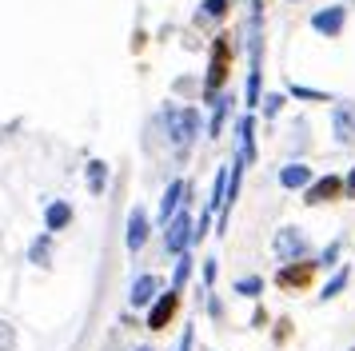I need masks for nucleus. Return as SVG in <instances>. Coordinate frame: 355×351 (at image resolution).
Segmentation results:
<instances>
[{"label":"nucleus","mask_w":355,"mask_h":351,"mask_svg":"<svg viewBox=\"0 0 355 351\" xmlns=\"http://www.w3.org/2000/svg\"><path fill=\"white\" fill-rule=\"evenodd\" d=\"M272 252H275V259H279V268H284V264H304V259H311V239L304 236V228L288 223V228L275 232Z\"/></svg>","instance_id":"f257e3e1"},{"label":"nucleus","mask_w":355,"mask_h":351,"mask_svg":"<svg viewBox=\"0 0 355 351\" xmlns=\"http://www.w3.org/2000/svg\"><path fill=\"white\" fill-rule=\"evenodd\" d=\"M227 64H232V44L220 36V40L211 44V64H208V80H204V100H208V104H216V96H220V88H224Z\"/></svg>","instance_id":"f03ea898"},{"label":"nucleus","mask_w":355,"mask_h":351,"mask_svg":"<svg viewBox=\"0 0 355 351\" xmlns=\"http://www.w3.org/2000/svg\"><path fill=\"white\" fill-rule=\"evenodd\" d=\"M192 243H196V220L188 216V204H184L176 216H172V223L164 228V248L172 255H184Z\"/></svg>","instance_id":"7ed1b4c3"},{"label":"nucleus","mask_w":355,"mask_h":351,"mask_svg":"<svg viewBox=\"0 0 355 351\" xmlns=\"http://www.w3.org/2000/svg\"><path fill=\"white\" fill-rule=\"evenodd\" d=\"M196 132H200V112L196 108H168V136H172V144L176 148H192Z\"/></svg>","instance_id":"20e7f679"},{"label":"nucleus","mask_w":355,"mask_h":351,"mask_svg":"<svg viewBox=\"0 0 355 351\" xmlns=\"http://www.w3.org/2000/svg\"><path fill=\"white\" fill-rule=\"evenodd\" d=\"M160 291H164V280L160 275H152V271H144V275H136L128 287V303L132 307H152V303L160 300Z\"/></svg>","instance_id":"39448f33"},{"label":"nucleus","mask_w":355,"mask_h":351,"mask_svg":"<svg viewBox=\"0 0 355 351\" xmlns=\"http://www.w3.org/2000/svg\"><path fill=\"white\" fill-rule=\"evenodd\" d=\"M180 311V291H172V287H164L160 291V300L148 307V327L152 332H164L168 323H172V316Z\"/></svg>","instance_id":"423d86ee"},{"label":"nucleus","mask_w":355,"mask_h":351,"mask_svg":"<svg viewBox=\"0 0 355 351\" xmlns=\"http://www.w3.org/2000/svg\"><path fill=\"white\" fill-rule=\"evenodd\" d=\"M343 196V176H320L304 188V204H327V200H339Z\"/></svg>","instance_id":"0eeeda50"},{"label":"nucleus","mask_w":355,"mask_h":351,"mask_svg":"<svg viewBox=\"0 0 355 351\" xmlns=\"http://www.w3.org/2000/svg\"><path fill=\"white\" fill-rule=\"evenodd\" d=\"M343 24H347V8L343 4H327L320 12H311V28L320 36H343Z\"/></svg>","instance_id":"6e6552de"},{"label":"nucleus","mask_w":355,"mask_h":351,"mask_svg":"<svg viewBox=\"0 0 355 351\" xmlns=\"http://www.w3.org/2000/svg\"><path fill=\"white\" fill-rule=\"evenodd\" d=\"M311 275H315V264L311 259H304V264H284L279 275H275V284L284 287V291H304L311 284Z\"/></svg>","instance_id":"1a4fd4ad"},{"label":"nucleus","mask_w":355,"mask_h":351,"mask_svg":"<svg viewBox=\"0 0 355 351\" xmlns=\"http://www.w3.org/2000/svg\"><path fill=\"white\" fill-rule=\"evenodd\" d=\"M184 204H188V180H172V184H168V191H164V200H160V216H156V220L168 228V223H172V216H176Z\"/></svg>","instance_id":"9d476101"},{"label":"nucleus","mask_w":355,"mask_h":351,"mask_svg":"<svg viewBox=\"0 0 355 351\" xmlns=\"http://www.w3.org/2000/svg\"><path fill=\"white\" fill-rule=\"evenodd\" d=\"M148 236H152V228H148V212H144V207H132V212H128V236H124L128 252L136 255L148 243Z\"/></svg>","instance_id":"9b49d317"},{"label":"nucleus","mask_w":355,"mask_h":351,"mask_svg":"<svg viewBox=\"0 0 355 351\" xmlns=\"http://www.w3.org/2000/svg\"><path fill=\"white\" fill-rule=\"evenodd\" d=\"M331 132H336L339 144H352L355 140V104H336V112H331Z\"/></svg>","instance_id":"f8f14e48"},{"label":"nucleus","mask_w":355,"mask_h":351,"mask_svg":"<svg viewBox=\"0 0 355 351\" xmlns=\"http://www.w3.org/2000/svg\"><path fill=\"white\" fill-rule=\"evenodd\" d=\"M240 160L236 164H252L256 160V120H252V112L248 116H240Z\"/></svg>","instance_id":"ddd939ff"},{"label":"nucleus","mask_w":355,"mask_h":351,"mask_svg":"<svg viewBox=\"0 0 355 351\" xmlns=\"http://www.w3.org/2000/svg\"><path fill=\"white\" fill-rule=\"evenodd\" d=\"M227 180H232V168H216V180H211V196H208V212H224L227 207Z\"/></svg>","instance_id":"4468645a"},{"label":"nucleus","mask_w":355,"mask_h":351,"mask_svg":"<svg viewBox=\"0 0 355 351\" xmlns=\"http://www.w3.org/2000/svg\"><path fill=\"white\" fill-rule=\"evenodd\" d=\"M279 184L288 191L307 188V184H311V168H307V164H288V168H279Z\"/></svg>","instance_id":"2eb2a0df"},{"label":"nucleus","mask_w":355,"mask_h":351,"mask_svg":"<svg viewBox=\"0 0 355 351\" xmlns=\"http://www.w3.org/2000/svg\"><path fill=\"white\" fill-rule=\"evenodd\" d=\"M44 223H49V232L56 236L60 228H68V223H72V204H64V200L49 204V207H44Z\"/></svg>","instance_id":"dca6fc26"},{"label":"nucleus","mask_w":355,"mask_h":351,"mask_svg":"<svg viewBox=\"0 0 355 351\" xmlns=\"http://www.w3.org/2000/svg\"><path fill=\"white\" fill-rule=\"evenodd\" d=\"M28 259L40 264V268H49L52 264V232H44V236H36L33 243H28Z\"/></svg>","instance_id":"f3484780"},{"label":"nucleus","mask_w":355,"mask_h":351,"mask_svg":"<svg viewBox=\"0 0 355 351\" xmlns=\"http://www.w3.org/2000/svg\"><path fill=\"white\" fill-rule=\"evenodd\" d=\"M347 280H352V268H347V264H343V268H336V275H331V280H327V284H323V291H320V303L336 300L339 291H343V287H347Z\"/></svg>","instance_id":"a211bd4d"},{"label":"nucleus","mask_w":355,"mask_h":351,"mask_svg":"<svg viewBox=\"0 0 355 351\" xmlns=\"http://www.w3.org/2000/svg\"><path fill=\"white\" fill-rule=\"evenodd\" d=\"M192 268H196L192 252H184V255L176 259V271H172V291H184V284L192 280Z\"/></svg>","instance_id":"6ab92c4d"},{"label":"nucleus","mask_w":355,"mask_h":351,"mask_svg":"<svg viewBox=\"0 0 355 351\" xmlns=\"http://www.w3.org/2000/svg\"><path fill=\"white\" fill-rule=\"evenodd\" d=\"M88 188H92V196H100V191L108 188V164L104 160H92L88 164Z\"/></svg>","instance_id":"aec40b11"},{"label":"nucleus","mask_w":355,"mask_h":351,"mask_svg":"<svg viewBox=\"0 0 355 351\" xmlns=\"http://www.w3.org/2000/svg\"><path fill=\"white\" fill-rule=\"evenodd\" d=\"M227 108H232V100H227V96H216L211 120H208V136H220V128H224V120H227Z\"/></svg>","instance_id":"412c9836"},{"label":"nucleus","mask_w":355,"mask_h":351,"mask_svg":"<svg viewBox=\"0 0 355 351\" xmlns=\"http://www.w3.org/2000/svg\"><path fill=\"white\" fill-rule=\"evenodd\" d=\"M288 92L295 96V100H307V104H323V100H331L327 92H320V88H307V84H288Z\"/></svg>","instance_id":"4be33fe9"},{"label":"nucleus","mask_w":355,"mask_h":351,"mask_svg":"<svg viewBox=\"0 0 355 351\" xmlns=\"http://www.w3.org/2000/svg\"><path fill=\"white\" fill-rule=\"evenodd\" d=\"M236 291H240L243 300H259V291H263V280H259V275H243V280H236Z\"/></svg>","instance_id":"5701e85b"},{"label":"nucleus","mask_w":355,"mask_h":351,"mask_svg":"<svg viewBox=\"0 0 355 351\" xmlns=\"http://www.w3.org/2000/svg\"><path fill=\"white\" fill-rule=\"evenodd\" d=\"M339 252H343V239H331V243L323 248V255H320V268H336V264H339Z\"/></svg>","instance_id":"b1692460"},{"label":"nucleus","mask_w":355,"mask_h":351,"mask_svg":"<svg viewBox=\"0 0 355 351\" xmlns=\"http://www.w3.org/2000/svg\"><path fill=\"white\" fill-rule=\"evenodd\" d=\"M0 351H17V327L8 319H0Z\"/></svg>","instance_id":"393cba45"},{"label":"nucleus","mask_w":355,"mask_h":351,"mask_svg":"<svg viewBox=\"0 0 355 351\" xmlns=\"http://www.w3.org/2000/svg\"><path fill=\"white\" fill-rule=\"evenodd\" d=\"M284 108V96L272 92V96H263V116H275V112Z\"/></svg>","instance_id":"a878e982"},{"label":"nucleus","mask_w":355,"mask_h":351,"mask_svg":"<svg viewBox=\"0 0 355 351\" xmlns=\"http://www.w3.org/2000/svg\"><path fill=\"white\" fill-rule=\"evenodd\" d=\"M192 339H196V327H192V323H184V335H180L176 351H192Z\"/></svg>","instance_id":"bb28decb"},{"label":"nucleus","mask_w":355,"mask_h":351,"mask_svg":"<svg viewBox=\"0 0 355 351\" xmlns=\"http://www.w3.org/2000/svg\"><path fill=\"white\" fill-rule=\"evenodd\" d=\"M216 275H220L216 259H204V287H216Z\"/></svg>","instance_id":"cd10ccee"},{"label":"nucleus","mask_w":355,"mask_h":351,"mask_svg":"<svg viewBox=\"0 0 355 351\" xmlns=\"http://www.w3.org/2000/svg\"><path fill=\"white\" fill-rule=\"evenodd\" d=\"M343 196H347V200H355V168L343 176Z\"/></svg>","instance_id":"c85d7f7f"},{"label":"nucleus","mask_w":355,"mask_h":351,"mask_svg":"<svg viewBox=\"0 0 355 351\" xmlns=\"http://www.w3.org/2000/svg\"><path fill=\"white\" fill-rule=\"evenodd\" d=\"M136 351H152V348H136Z\"/></svg>","instance_id":"c756f323"},{"label":"nucleus","mask_w":355,"mask_h":351,"mask_svg":"<svg viewBox=\"0 0 355 351\" xmlns=\"http://www.w3.org/2000/svg\"><path fill=\"white\" fill-rule=\"evenodd\" d=\"M347 351H355V348H347Z\"/></svg>","instance_id":"7c9ffc66"}]
</instances>
